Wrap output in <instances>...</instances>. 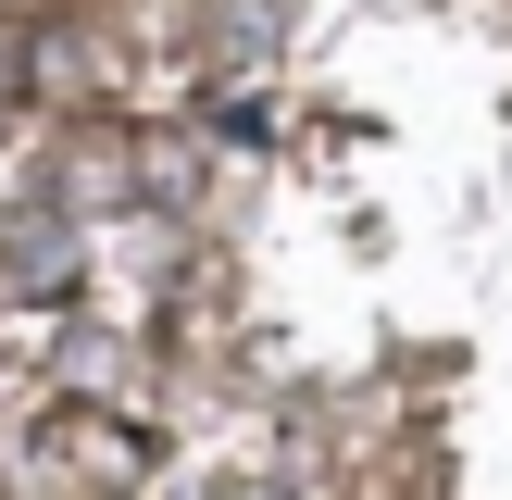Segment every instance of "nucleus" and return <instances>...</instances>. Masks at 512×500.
Listing matches in <instances>:
<instances>
[{
	"label": "nucleus",
	"mask_w": 512,
	"mask_h": 500,
	"mask_svg": "<svg viewBox=\"0 0 512 500\" xmlns=\"http://www.w3.org/2000/svg\"><path fill=\"white\" fill-rule=\"evenodd\" d=\"M75 288V225L63 213H13L0 238V300H63Z\"/></svg>",
	"instance_id": "obj_1"
}]
</instances>
